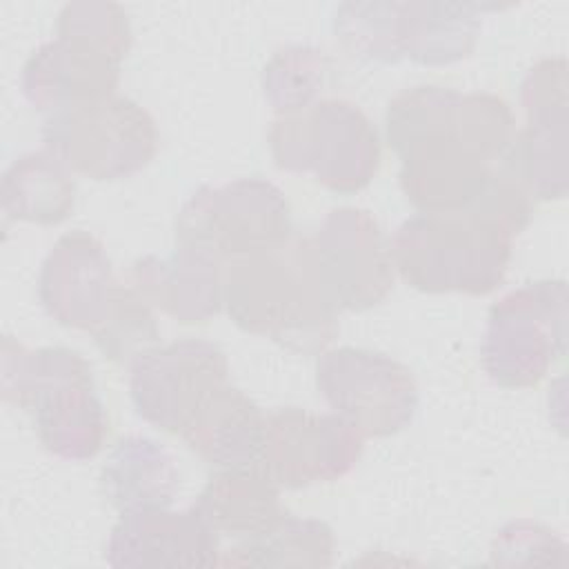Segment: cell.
Here are the masks:
<instances>
[{
    "mask_svg": "<svg viewBox=\"0 0 569 569\" xmlns=\"http://www.w3.org/2000/svg\"><path fill=\"white\" fill-rule=\"evenodd\" d=\"M400 158V187L420 213L469 209L500 173L516 138L509 104L487 91L420 84L396 93L385 113Z\"/></svg>",
    "mask_w": 569,
    "mask_h": 569,
    "instance_id": "1",
    "label": "cell"
},
{
    "mask_svg": "<svg viewBox=\"0 0 569 569\" xmlns=\"http://www.w3.org/2000/svg\"><path fill=\"white\" fill-rule=\"evenodd\" d=\"M531 220V198L507 173L458 213H416L389 240L396 273L427 293H491L507 273L513 238Z\"/></svg>",
    "mask_w": 569,
    "mask_h": 569,
    "instance_id": "2",
    "label": "cell"
},
{
    "mask_svg": "<svg viewBox=\"0 0 569 569\" xmlns=\"http://www.w3.org/2000/svg\"><path fill=\"white\" fill-rule=\"evenodd\" d=\"M222 307L247 333L296 353H322L338 336L340 311L309 258L307 238L251 253L224 267Z\"/></svg>",
    "mask_w": 569,
    "mask_h": 569,
    "instance_id": "3",
    "label": "cell"
},
{
    "mask_svg": "<svg viewBox=\"0 0 569 569\" xmlns=\"http://www.w3.org/2000/svg\"><path fill=\"white\" fill-rule=\"evenodd\" d=\"M2 398L24 409L42 447L62 460H89L107 440L109 418L91 365L71 347L27 349L2 340Z\"/></svg>",
    "mask_w": 569,
    "mask_h": 569,
    "instance_id": "4",
    "label": "cell"
},
{
    "mask_svg": "<svg viewBox=\"0 0 569 569\" xmlns=\"http://www.w3.org/2000/svg\"><path fill=\"white\" fill-rule=\"evenodd\" d=\"M273 162L291 173H311L336 193L365 189L380 167V136L367 113L345 98L278 116L269 129Z\"/></svg>",
    "mask_w": 569,
    "mask_h": 569,
    "instance_id": "5",
    "label": "cell"
},
{
    "mask_svg": "<svg viewBox=\"0 0 569 569\" xmlns=\"http://www.w3.org/2000/svg\"><path fill=\"white\" fill-rule=\"evenodd\" d=\"M567 282L536 280L505 293L487 316L480 362L505 389L538 385L567 353Z\"/></svg>",
    "mask_w": 569,
    "mask_h": 569,
    "instance_id": "6",
    "label": "cell"
},
{
    "mask_svg": "<svg viewBox=\"0 0 569 569\" xmlns=\"http://www.w3.org/2000/svg\"><path fill=\"white\" fill-rule=\"evenodd\" d=\"M289 240V202L264 178L200 187L176 216V242L198 247L222 262L273 251Z\"/></svg>",
    "mask_w": 569,
    "mask_h": 569,
    "instance_id": "7",
    "label": "cell"
},
{
    "mask_svg": "<svg viewBox=\"0 0 569 569\" xmlns=\"http://www.w3.org/2000/svg\"><path fill=\"white\" fill-rule=\"evenodd\" d=\"M42 142L73 173L120 180L142 171L158 151L153 116L127 96H109L47 116Z\"/></svg>",
    "mask_w": 569,
    "mask_h": 569,
    "instance_id": "8",
    "label": "cell"
},
{
    "mask_svg": "<svg viewBox=\"0 0 569 569\" xmlns=\"http://www.w3.org/2000/svg\"><path fill=\"white\" fill-rule=\"evenodd\" d=\"M316 387L333 413L365 438H387L411 425L418 387L396 358L365 347H331L318 353Z\"/></svg>",
    "mask_w": 569,
    "mask_h": 569,
    "instance_id": "9",
    "label": "cell"
},
{
    "mask_svg": "<svg viewBox=\"0 0 569 569\" xmlns=\"http://www.w3.org/2000/svg\"><path fill=\"white\" fill-rule=\"evenodd\" d=\"M227 382V356L202 338L153 345L129 362V396L136 413L173 436H180Z\"/></svg>",
    "mask_w": 569,
    "mask_h": 569,
    "instance_id": "10",
    "label": "cell"
},
{
    "mask_svg": "<svg viewBox=\"0 0 569 569\" xmlns=\"http://www.w3.org/2000/svg\"><path fill=\"white\" fill-rule=\"evenodd\" d=\"M309 258L338 311H367L393 289V260L378 220L367 209H331L307 238Z\"/></svg>",
    "mask_w": 569,
    "mask_h": 569,
    "instance_id": "11",
    "label": "cell"
},
{
    "mask_svg": "<svg viewBox=\"0 0 569 569\" xmlns=\"http://www.w3.org/2000/svg\"><path fill=\"white\" fill-rule=\"evenodd\" d=\"M520 100L527 122L516 131L502 171L533 200L567 193V62L542 58L525 76Z\"/></svg>",
    "mask_w": 569,
    "mask_h": 569,
    "instance_id": "12",
    "label": "cell"
},
{
    "mask_svg": "<svg viewBox=\"0 0 569 569\" xmlns=\"http://www.w3.org/2000/svg\"><path fill=\"white\" fill-rule=\"evenodd\" d=\"M362 447L365 436L333 411L280 407L267 413L258 469L278 487L302 489L347 476Z\"/></svg>",
    "mask_w": 569,
    "mask_h": 569,
    "instance_id": "13",
    "label": "cell"
},
{
    "mask_svg": "<svg viewBox=\"0 0 569 569\" xmlns=\"http://www.w3.org/2000/svg\"><path fill=\"white\" fill-rule=\"evenodd\" d=\"M120 284L102 242L82 229L56 240L38 273V300L49 318L93 333L111 313Z\"/></svg>",
    "mask_w": 569,
    "mask_h": 569,
    "instance_id": "14",
    "label": "cell"
},
{
    "mask_svg": "<svg viewBox=\"0 0 569 569\" xmlns=\"http://www.w3.org/2000/svg\"><path fill=\"white\" fill-rule=\"evenodd\" d=\"M120 64L122 58L102 44L56 27V38L27 58L20 89L33 109L51 116L113 96Z\"/></svg>",
    "mask_w": 569,
    "mask_h": 569,
    "instance_id": "15",
    "label": "cell"
},
{
    "mask_svg": "<svg viewBox=\"0 0 569 569\" xmlns=\"http://www.w3.org/2000/svg\"><path fill=\"white\" fill-rule=\"evenodd\" d=\"M220 533L204 513L191 505L180 511L169 507L120 513L109 531L104 560L111 567H216Z\"/></svg>",
    "mask_w": 569,
    "mask_h": 569,
    "instance_id": "16",
    "label": "cell"
},
{
    "mask_svg": "<svg viewBox=\"0 0 569 569\" xmlns=\"http://www.w3.org/2000/svg\"><path fill=\"white\" fill-rule=\"evenodd\" d=\"M129 284L178 322H207L222 309L224 262L198 247L176 242L167 258H138Z\"/></svg>",
    "mask_w": 569,
    "mask_h": 569,
    "instance_id": "17",
    "label": "cell"
},
{
    "mask_svg": "<svg viewBox=\"0 0 569 569\" xmlns=\"http://www.w3.org/2000/svg\"><path fill=\"white\" fill-rule=\"evenodd\" d=\"M267 413L238 387L227 382L193 416L180 438L204 462L220 469L258 467Z\"/></svg>",
    "mask_w": 569,
    "mask_h": 569,
    "instance_id": "18",
    "label": "cell"
},
{
    "mask_svg": "<svg viewBox=\"0 0 569 569\" xmlns=\"http://www.w3.org/2000/svg\"><path fill=\"white\" fill-rule=\"evenodd\" d=\"M178 487L180 469L171 451L140 433L120 438L100 469L102 496L118 513L171 507Z\"/></svg>",
    "mask_w": 569,
    "mask_h": 569,
    "instance_id": "19",
    "label": "cell"
},
{
    "mask_svg": "<svg viewBox=\"0 0 569 569\" xmlns=\"http://www.w3.org/2000/svg\"><path fill=\"white\" fill-rule=\"evenodd\" d=\"M193 505L220 536L240 542L260 538L287 516L278 485L258 467L222 469L209 478Z\"/></svg>",
    "mask_w": 569,
    "mask_h": 569,
    "instance_id": "20",
    "label": "cell"
},
{
    "mask_svg": "<svg viewBox=\"0 0 569 569\" xmlns=\"http://www.w3.org/2000/svg\"><path fill=\"white\" fill-rule=\"evenodd\" d=\"M496 4L478 2H400L402 56L436 67L465 60L478 40L482 16Z\"/></svg>",
    "mask_w": 569,
    "mask_h": 569,
    "instance_id": "21",
    "label": "cell"
},
{
    "mask_svg": "<svg viewBox=\"0 0 569 569\" xmlns=\"http://www.w3.org/2000/svg\"><path fill=\"white\" fill-rule=\"evenodd\" d=\"M2 213L42 227L64 222L76 207L73 171L49 149L18 156L2 173Z\"/></svg>",
    "mask_w": 569,
    "mask_h": 569,
    "instance_id": "22",
    "label": "cell"
},
{
    "mask_svg": "<svg viewBox=\"0 0 569 569\" xmlns=\"http://www.w3.org/2000/svg\"><path fill=\"white\" fill-rule=\"evenodd\" d=\"M336 538L327 522L287 513L260 538L238 542L220 565L249 567H329Z\"/></svg>",
    "mask_w": 569,
    "mask_h": 569,
    "instance_id": "23",
    "label": "cell"
},
{
    "mask_svg": "<svg viewBox=\"0 0 569 569\" xmlns=\"http://www.w3.org/2000/svg\"><path fill=\"white\" fill-rule=\"evenodd\" d=\"M329 73L327 53L313 44L278 49L262 71V91L278 116L313 104Z\"/></svg>",
    "mask_w": 569,
    "mask_h": 569,
    "instance_id": "24",
    "label": "cell"
},
{
    "mask_svg": "<svg viewBox=\"0 0 569 569\" xmlns=\"http://www.w3.org/2000/svg\"><path fill=\"white\" fill-rule=\"evenodd\" d=\"M400 2H345L338 7L333 29L342 44L371 62L402 60Z\"/></svg>",
    "mask_w": 569,
    "mask_h": 569,
    "instance_id": "25",
    "label": "cell"
},
{
    "mask_svg": "<svg viewBox=\"0 0 569 569\" xmlns=\"http://www.w3.org/2000/svg\"><path fill=\"white\" fill-rule=\"evenodd\" d=\"M91 336L107 360L129 365L136 356L158 345L160 329L153 307L131 284H120L109 318Z\"/></svg>",
    "mask_w": 569,
    "mask_h": 569,
    "instance_id": "26",
    "label": "cell"
},
{
    "mask_svg": "<svg viewBox=\"0 0 569 569\" xmlns=\"http://www.w3.org/2000/svg\"><path fill=\"white\" fill-rule=\"evenodd\" d=\"M567 545L542 522L518 518L507 522L491 542L493 565H562Z\"/></svg>",
    "mask_w": 569,
    "mask_h": 569,
    "instance_id": "27",
    "label": "cell"
},
{
    "mask_svg": "<svg viewBox=\"0 0 569 569\" xmlns=\"http://www.w3.org/2000/svg\"><path fill=\"white\" fill-rule=\"evenodd\" d=\"M56 27L78 31L122 60L131 47V27L127 13L116 2H69L60 9Z\"/></svg>",
    "mask_w": 569,
    "mask_h": 569,
    "instance_id": "28",
    "label": "cell"
}]
</instances>
